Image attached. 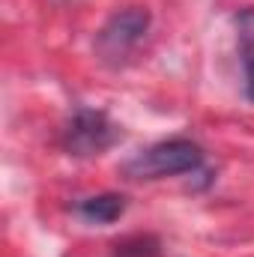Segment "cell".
I'll use <instances>...</instances> for the list:
<instances>
[{
	"label": "cell",
	"mask_w": 254,
	"mask_h": 257,
	"mask_svg": "<svg viewBox=\"0 0 254 257\" xmlns=\"http://www.w3.org/2000/svg\"><path fill=\"white\" fill-rule=\"evenodd\" d=\"M236 24H239V42H242V48L251 51L254 48V9H245L236 18Z\"/></svg>",
	"instance_id": "cell-6"
},
{
	"label": "cell",
	"mask_w": 254,
	"mask_h": 257,
	"mask_svg": "<svg viewBox=\"0 0 254 257\" xmlns=\"http://www.w3.org/2000/svg\"><path fill=\"white\" fill-rule=\"evenodd\" d=\"M123 138L120 126L99 108H75L60 128V147L66 156L75 159H93L108 153Z\"/></svg>",
	"instance_id": "cell-3"
},
{
	"label": "cell",
	"mask_w": 254,
	"mask_h": 257,
	"mask_svg": "<svg viewBox=\"0 0 254 257\" xmlns=\"http://www.w3.org/2000/svg\"><path fill=\"white\" fill-rule=\"evenodd\" d=\"M129 200L126 194L117 192H102V194H90V197H81L75 203V212L87 221V224H114L123 218Z\"/></svg>",
	"instance_id": "cell-4"
},
{
	"label": "cell",
	"mask_w": 254,
	"mask_h": 257,
	"mask_svg": "<svg viewBox=\"0 0 254 257\" xmlns=\"http://www.w3.org/2000/svg\"><path fill=\"white\" fill-rule=\"evenodd\" d=\"M111 257H165V248L156 233H132L126 239L114 242Z\"/></svg>",
	"instance_id": "cell-5"
},
{
	"label": "cell",
	"mask_w": 254,
	"mask_h": 257,
	"mask_svg": "<svg viewBox=\"0 0 254 257\" xmlns=\"http://www.w3.org/2000/svg\"><path fill=\"white\" fill-rule=\"evenodd\" d=\"M150 24H153V15L147 6H126L114 12L96 33V42H93L96 57L111 69L123 66L138 51V45L147 39Z\"/></svg>",
	"instance_id": "cell-2"
},
{
	"label": "cell",
	"mask_w": 254,
	"mask_h": 257,
	"mask_svg": "<svg viewBox=\"0 0 254 257\" xmlns=\"http://www.w3.org/2000/svg\"><path fill=\"white\" fill-rule=\"evenodd\" d=\"M203 150L189 138H171L159 141L147 150H141L135 159L123 165L129 180H162V177H180V174H197L203 168Z\"/></svg>",
	"instance_id": "cell-1"
},
{
	"label": "cell",
	"mask_w": 254,
	"mask_h": 257,
	"mask_svg": "<svg viewBox=\"0 0 254 257\" xmlns=\"http://www.w3.org/2000/svg\"><path fill=\"white\" fill-rule=\"evenodd\" d=\"M245 93H248V99L254 102V54L245 60Z\"/></svg>",
	"instance_id": "cell-7"
}]
</instances>
